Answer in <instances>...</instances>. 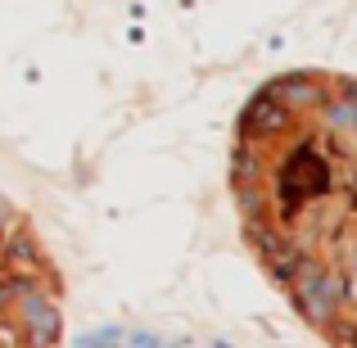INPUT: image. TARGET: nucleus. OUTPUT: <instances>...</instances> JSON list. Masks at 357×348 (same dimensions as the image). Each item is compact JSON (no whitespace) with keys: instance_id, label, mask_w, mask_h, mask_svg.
<instances>
[{"instance_id":"obj_1","label":"nucleus","mask_w":357,"mask_h":348,"mask_svg":"<svg viewBox=\"0 0 357 348\" xmlns=\"http://www.w3.org/2000/svg\"><path fill=\"white\" fill-rule=\"evenodd\" d=\"M231 199L289 312L357 348V73H280L240 109Z\"/></svg>"}]
</instances>
